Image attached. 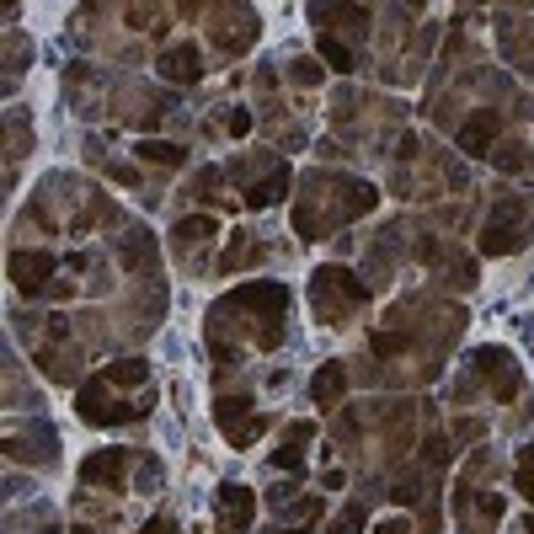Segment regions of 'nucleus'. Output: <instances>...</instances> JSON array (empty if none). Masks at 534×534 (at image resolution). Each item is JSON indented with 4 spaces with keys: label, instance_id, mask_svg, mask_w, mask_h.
Here are the masks:
<instances>
[{
    "label": "nucleus",
    "instance_id": "aec40b11",
    "mask_svg": "<svg viewBox=\"0 0 534 534\" xmlns=\"http://www.w3.org/2000/svg\"><path fill=\"white\" fill-rule=\"evenodd\" d=\"M251 262H262V246H251V235H246V230H235V235H230V246H225V257L214 262V273L225 278V273H241V267H251Z\"/></svg>",
    "mask_w": 534,
    "mask_h": 534
},
{
    "label": "nucleus",
    "instance_id": "473e14b6",
    "mask_svg": "<svg viewBox=\"0 0 534 534\" xmlns=\"http://www.w3.org/2000/svg\"><path fill=\"white\" fill-rule=\"evenodd\" d=\"M273 470H305V444H294V438H284V444L273 449Z\"/></svg>",
    "mask_w": 534,
    "mask_h": 534
},
{
    "label": "nucleus",
    "instance_id": "ddd939ff",
    "mask_svg": "<svg viewBox=\"0 0 534 534\" xmlns=\"http://www.w3.org/2000/svg\"><path fill=\"white\" fill-rule=\"evenodd\" d=\"M310 17H316L321 33H353V38H369V22H374V11L369 6H310Z\"/></svg>",
    "mask_w": 534,
    "mask_h": 534
},
{
    "label": "nucleus",
    "instance_id": "9d476101",
    "mask_svg": "<svg viewBox=\"0 0 534 534\" xmlns=\"http://www.w3.org/2000/svg\"><path fill=\"white\" fill-rule=\"evenodd\" d=\"M155 70H161V81H171V86L203 81V54H198V43H166L161 59H155Z\"/></svg>",
    "mask_w": 534,
    "mask_h": 534
},
{
    "label": "nucleus",
    "instance_id": "c03bdc74",
    "mask_svg": "<svg viewBox=\"0 0 534 534\" xmlns=\"http://www.w3.org/2000/svg\"><path fill=\"white\" fill-rule=\"evenodd\" d=\"M139 534H177V524H171V518L161 513V518H150V524H145V529H139Z\"/></svg>",
    "mask_w": 534,
    "mask_h": 534
},
{
    "label": "nucleus",
    "instance_id": "c9c22d12",
    "mask_svg": "<svg viewBox=\"0 0 534 534\" xmlns=\"http://www.w3.org/2000/svg\"><path fill=\"white\" fill-rule=\"evenodd\" d=\"M161 476H166V470H161V460H155V454H150V460H139V492H155V486H161Z\"/></svg>",
    "mask_w": 534,
    "mask_h": 534
},
{
    "label": "nucleus",
    "instance_id": "20e7f679",
    "mask_svg": "<svg viewBox=\"0 0 534 534\" xmlns=\"http://www.w3.org/2000/svg\"><path fill=\"white\" fill-rule=\"evenodd\" d=\"M150 401H113V396H107V374H97V380L81 385L75 412H81V422H91V428H118V422H145L150 417Z\"/></svg>",
    "mask_w": 534,
    "mask_h": 534
},
{
    "label": "nucleus",
    "instance_id": "a18cd8bd",
    "mask_svg": "<svg viewBox=\"0 0 534 534\" xmlns=\"http://www.w3.org/2000/svg\"><path fill=\"white\" fill-rule=\"evenodd\" d=\"M273 534H310L305 524H289V529H273Z\"/></svg>",
    "mask_w": 534,
    "mask_h": 534
},
{
    "label": "nucleus",
    "instance_id": "393cba45",
    "mask_svg": "<svg viewBox=\"0 0 534 534\" xmlns=\"http://www.w3.org/2000/svg\"><path fill=\"white\" fill-rule=\"evenodd\" d=\"M438 267H444V284H454V289H476V262H470L465 251H454V246H449Z\"/></svg>",
    "mask_w": 534,
    "mask_h": 534
},
{
    "label": "nucleus",
    "instance_id": "39448f33",
    "mask_svg": "<svg viewBox=\"0 0 534 534\" xmlns=\"http://www.w3.org/2000/svg\"><path fill=\"white\" fill-rule=\"evenodd\" d=\"M502 518V492H481V486L454 481V529L460 534H492Z\"/></svg>",
    "mask_w": 534,
    "mask_h": 534
},
{
    "label": "nucleus",
    "instance_id": "2f4dec72",
    "mask_svg": "<svg viewBox=\"0 0 534 534\" xmlns=\"http://www.w3.org/2000/svg\"><path fill=\"white\" fill-rule=\"evenodd\" d=\"M289 81L294 86H321V59H310V54L289 59Z\"/></svg>",
    "mask_w": 534,
    "mask_h": 534
},
{
    "label": "nucleus",
    "instance_id": "5701e85b",
    "mask_svg": "<svg viewBox=\"0 0 534 534\" xmlns=\"http://www.w3.org/2000/svg\"><path fill=\"white\" fill-rule=\"evenodd\" d=\"M492 166L508 171V177H513V171H534V150L524 145V139H502V145L492 150Z\"/></svg>",
    "mask_w": 534,
    "mask_h": 534
},
{
    "label": "nucleus",
    "instance_id": "c756f323",
    "mask_svg": "<svg viewBox=\"0 0 534 534\" xmlns=\"http://www.w3.org/2000/svg\"><path fill=\"white\" fill-rule=\"evenodd\" d=\"M513 492L524 502H534V444H524V449H518V460H513Z\"/></svg>",
    "mask_w": 534,
    "mask_h": 534
},
{
    "label": "nucleus",
    "instance_id": "1a4fd4ad",
    "mask_svg": "<svg viewBox=\"0 0 534 534\" xmlns=\"http://www.w3.org/2000/svg\"><path fill=\"white\" fill-rule=\"evenodd\" d=\"M497 129H502V118H497V107H476L460 129H454V145H460L465 155H492V145H497Z\"/></svg>",
    "mask_w": 534,
    "mask_h": 534
},
{
    "label": "nucleus",
    "instance_id": "6e6552de",
    "mask_svg": "<svg viewBox=\"0 0 534 534\" xmlns=\"http://www.w3.org/2000/svg\"><path fill=\"white\" fill-rule=\"evenodd\" d=\"M54 278V251H11V284H17V294H43Z\"/></svg>",
    "mask_w": 534,
    "mask_h": 534
},
{
    "label": "nucleus",
    "instance_id": "37998d69",
    "mask_svg": "<svg viewBox=\"0 0 534 534\" xmlns=\"http://www.w3.org/2000/svg\"><path fill=\"white\" fill-rule=\"evenodd\" d=\"M390 497H396V502H406V508H412V502L422 497V492H417V476H401V481H396V492H390Z\"/></svg>",
    "mask_w": 534,
    "mask_h": 534
},
{
    "label": "nucleus",
    "instance_id": "72a5a7b5",
    "mask_svg": "<svg viewBox=\"0 0 534 534\" xmlns=\"http://www.w3.org/2000/svg\"><path fill=\"white\" fill-rule=\"evenodd\" d=\"M518 390H524V369L513 364V369H508V374H502V380L492 385V401H497V406H508V401L518 396Z\"/></svg>",
    "mask_w": 534,
    "mask_h": 534
},
{
    "label": "nucleus",
    "instance_id": "412c9836",
    "mask_svg": "<svg viewBox=\"0 0 534 534\" xmlns=\"http://www.w3.org/2000/svg\"><path fill=\"white\" fill-rule=\"evenodd\" d=\"M246 412H251V396H246V390H235V396H219V401H214V422H219V433L235 438V433L246 428V422H241Z\"/></svg>",
    "mask_w": 534,
    "mask_h": 534
},
{
    "label": "nucleus",
    "instance_id": "49530a36",
    "mask_svg": "<svg viewBox=\"0 0 534 534\" xmlns=\"http://www.w3.org/2000/svg\"><path fill=\"white\" fill-rule=\"evenodd\" d=\"M219 534H241V529H235V524H219Z\"/></svg>",
    "mask_w": 534,
    "mask_h": 534
},
{
    "label": "nucleus",
    "instance_id": "dca6fc26",
    "mask_svg": "<svg viewBox=\"0 0 534 534\" xmlns=\"http://www.w3.org/2000/svg\"><path fill=\"white\" fill-rule=\"evenodd\" d=\"M38 364H43V374L59 380V385H75V380H81V353L65 348V342H38Z\"/></svg>",
    "mask_w": 534,
    "mask_h": 534
},
{
    "label": "nucleus",
    "instance_id": "bb28decb",
    "mask_svg": "<svg viewBox=\"0 0 534 534\" xmlns=\"http://www.w3.org/2000/svg\"><path fill=\"white\" fill-rule=\"evenodd\" d=\"M27 65H33V43L6 33V91L17 86V75H27Z\"/></svg>",
    "mask_w": 534,
    "mask_h": 534
},
{
    "label": "nucleus",
    "instance_id": "4468645a",
    "mask_svg": "<svg viewBox=\"0 0 534 534\" xmlns=\"http://www.w3.org/2000/svg\"><path fill=\"white\" fill-rule=\"evenodd\" d=\"M348 380H353L348 364H337V358H332V364H321L316 380H310V401H316L321 412H337L342 396H348Z\"/></svg>",
    "mask_w": 534,
    "mask_h": 534
},
{
    "label": "nucleus",
    "instance_id": "423d86ee",
    "mask_svg": "<svg viewBox=\"0 0 534 534\" xmlns=\"http://www.w3.org/2000/svg\"><path fill=\"white\" fill-rule=\"evenodd\" d=\"M214 17H219L214 22V49L219 54H246L262 33V22H257L251 6H214Z\"/></svg>",
    "mask_w": 534,
    "mask_h": 534
},
{
    "label": "nucleus",
    "instance_id": "de8ad7c7",
    "mask_svg": "<svg viewBox=\"0 0 534 534\" xmlns=\"http://www.w3.org/2000/svg\"><path fill=\"white\" fill-rule=\"evenodd\" d=\"M529 214H534V198H529Z\"/></svg>",
    "mask_w": 534,
    "mask_h": 534
},
{
    "label": "nucleus",
    "instance_id": "58836bf2",
    "mask_svg": "<svg viewBox=\"0 0 534 534\" xmlns=\"http://www.w3.org/2000/svg\"><path fill=\"white\" fill-rule=\"evenodd\" d=\"M374 534H412V518H406V513H390V518L374 524Z\"/></svg>",
    "mask_w": 534,
    "mask_h": 534
},
{
    "label": "nucleus",
    "instance_id": "f03ea898",
    "mask_svg": "<svg viewBox=\"0 0 534 534\" xmlns=\"http://www.w3.org/2000/svg\"><path fill=\"white\" fill-rule=\"evenodd\" d=\"M310 305H316V321L326 326H348L358 305H369V284L364 278H353L348 267H321L316 278H310Z\"/></svg>",
    "mask_w": 534,
    "mask_h": 534
},
{
    "label": "nucleus",
    "instance_id": "0eeeda50",
    "mask_svg": "<svg viewBox=\"0 0 534 534\" xmlns=\"http://www.w3.org/2000/svg\"><path fill=\"white\" fill-rule=\"evenodd\" d=\"M214 235H219L214 214H187V219H177V230H171V251H177L182 267H203V251H209Z\"/></svg>",
    "mask_w": 534,
    "mask_h": 534
},
{
    "label": "nucleus",
    "instance_id": "f257e3e1",
    "mask_svg": "<svg viewBox=\"0 0 534 534\" xmlns=\"http://www.w3.org/2000/svg\"><path fill=\"white\" fill-rule=\"evenodd\" d=\"M374 203H380V193H374L369 182H353V177H342V171H305L300 203H294V230H300L305 241H321V235H332L337 225L369 214Z\"/></svg>",
    "mask_w": 534,
    "mask_h": 534
},
{
    "label": "nucleus",
    "instance_id": "e433bc0d",
    "mask_svg": "<svg viewBox=\"0 0 534 534\" xmlns=\"http://www.w3.org/2000/svg\"><path fill=\"white\" fill-rule=\"evenodd\" d=\"M251 123H257V118H251L246 107H230V113H225V134L241 139V134H251Z\"/></svg>",
    "mask_w": 534,
    "mask_h": 534
},
{
    "label": "nucleus",
    "instance_id": "a878e982",
    "mask_svg": "<svg viewBox=\"0 0 534 534\" xmlns=\"http://www.w3.org/2000/svg\"><path fill=\"white\" fill-rule=\"evenodd\" d=\"M107 385H123V390H134V385H145L150 380V364L145 358H118V364H107Z\"/></svg>",
    "mask_w": 534,
    "mask_h": 534
},
{
    "label": "nucleus",
    "instance_id": "79ce46f5",
    "mask_svg": "<svg viewBox=\"0 0 534 534\" xmlns=\"http://www.w3.org/2000/svg\"><path fill=\"white\" fill-rule=\"evenodd\" d=\"M107 177L123 182V187H139V166H123V161H113V166H107Z\"/></svg>",
    "mask_w": 534,
    "mask_h": 534
},
{
    "label": "nucleus",
    "instance_id": "7ed1b4c3",
    "mask_svg": "<svg viewBox=\"0 0 534 534\" xmlns=\"http://www.w3.org/2000/svg\"><path fill=\"white\" fill-rule=\"evenodd\" d=\"M529 198H518V193H502L492 203V214H486V225H481V251L486 257H513L518 246L529 241Z\"/></svg>",
    "mask_w": 534,
    "mask_h": 534
},
{
    "label": "nucleus",
    "instance_id": "4c0bfd02",
    "mask_svg": "<svg viewBox=\"0 0 534 534\" xmlns=\"http://www.w3.org/2000/svg\"><path fill=\"white\" fill-rule=\"evenodd\" d=\"M262 433H267V417H251V422H246V428H241V433H235V438H230V444H235V449H246V444H257V438H262Z\"/></svg>",
    "mask_w": 534,
    "mask_h": 534
},
{
    "label": "nucleus",
    "instance_id": "2eb2a0df",
    "mask_svg": "<svg viewBox=\"0 0 534 534\" xmlns=\"http://www.w3.org/2000/svg\"><path fill=\"white\" fill-rule=\"evenodd\" d=\"M289 187H294V171H289L284 161H278V166L267 171L262 182H251V187H246L241 203H246V209H273L278 198H289Z\"/></svg>",
    "mask_w": 534,
    "mask_h": 534
},
{
    "label": "nucleus",
    "instance_id": "f8f14e48",
    "mask_svg": "<svg viewBox=\"0 0 534 534\" xmlns=\"http://www.w3.org/2000/svg\"><path fill=\"white\" fill-rule=\"evenodd\" d=\"M497 22H502V27H497V33H502V59H508L513 70L534 75V22H513L508 11H502Z\"/></svg>",
    "mask_w": 534,
    "mask_h": 534
},
{
    "label": "nucleus",
    "instance_id": "4be33fe9",
    "mask_svg": "<svg viewBox=\"0 0 534 534\" xmlns=\"http://www.w3.org/2000/svg\"><path fill=\"white\" fill-rule=\"evenodd\" d=\"M33 155V123H27V113H11L6 118V161L11 171H17V161H27Z\"/></svg>",
    "mask_w": 534,
    "mask_h": 534
},
{
    "label": "nucleus",
    "instance_id": "a19ab883",
    "mask_svg": "<svg viewBox=\"0 0 534 534\" xmlns=\"http://www.w3.org/2000/svg\"><path fill=\"white\" fill-rule=\"evenodd\" d=\"M358 524H364V508H358V502H353V508H348V513H342L337 524H332V534H353Z\"/></svg>",
    "mask_w": 534,
    "mask_h": 534
},
{
    "label": "nucleus",
    "instance_id": "f3484780",
    "mask_svg": "<svg viewBox=\"0 0 534 534\" xmlns=\"http://www.w3.org/2000/svg\"><path fill=\"white\" fill-rule=\"evenodd\" d=\"M219 513H225V524L246 529L251 513H257V492H251V486H241V481H225V486H219Z\"/></svg>",
    "mask_w": 534,
    "mask_h": 534
},
{
    "label": "nucleus",
    "instance_id": "a211bd4d",
    "mask_svg": "<svg viewBox=\"0 0 534 534\" xmlns=\"http://www.w3.org/2000/svg\"><path fill=\"white\" fill-rule=\"evenodd\" d=\"M123 273H139V278H155V241L145 230H129L123 235V251H118Z\"/></svg>",
    "mask_w": 534,
    "mask_h": 534
},
{
    "label": "nucleus",
    "instance_id": "6ab92c4d",
    "mask_svg": "<svg viewBox=\"0 0 534 534\" xmlns=\"http://www.w3.org/2000/svg\"><path fill=\"white\" fill-rule=\"evenodd\" d=\"M6 454H11V460H33V465H49L54 460V433L49 428H33V433H11L6 438Z\"/></svg>",
    "mask_w": 534,
    "mask_h": 534
},
{
    "label": "nucleus",
    "instance_id": "9b49d317",
    "mask_svg": "<svg viewBox=\"0 0 534 534\" xmlns=\"http://www.w3.org/2000/svg\"><path fill=\"white\" fill-rule=\"evenodd\" d=\"M134 465V449H102L91 454V460L81 465V481L86 486H107V492H123V470Z\"/></svg>",
    "mask_w": 534,
    "mask_h": 534
},
{
    "label": "nucleus",
    "instance_id": "b1692460",
    "mask_svg": "<svg viewBox=\"0 0 534 534\" xmlns=\"http://www.w3.org/2000/svg\"><path fill=\"white\" fill-rule=\"evenodd\" d=\"M134 155H139L145 166H166V171L187 161V150H182V145H171V139H139V150H134Z\"/></svg>",
    "mask_w": 534,
    "mask_h": 534
},
{
    "label": "nucleus",
    "instance_id": "f704fd0d",
    "mask_svg": "<svg viewBox=\"0 0 534 534\" xmlns=\"http://www.w3.org/2000/svg\"><path fill=\"white\" fill-rule=\"evenodd\" d=\"M219 182H225V171H219V166H203L187 193H193V198H214V187H219Z\"/></svg>",
    "mask_w": 534,
    "mask_h": 534
},
{
    "label": "nucleus",
    "instance_id": "cd10ccee",
    "mask_svg": "<svg viewBox=\"0 0 534 534\" xmlns=\"http://www.w3.org/2000/svg\"><path fill=\"white\" fill-rule=\"evenodd\" d=\"M123 17H129V27H134V33L166 38V11H161V6H129V11H123Z\"/></svg>",
    "mask_w": 534,
    "mask_h": 534
},
{
    "label": "nucleus",
    "instance_id": "7c9ffc66",
    "mask_svg": "<svg viewBox=\"0 0 534 534\" xmlns=\"http://www.w3.org/2000/svg\"><path fill=\"white\" fill-rule=\"evenodd\" d=\"M321 59H326V65H332V70H342V75H348V70H358L353 49H348V43H342V38H332V33H321Z\"/></svg>",
    "mask_w": 534,
    "mask_h": 534
},
{
    "label": "nucleus",
    "instance_id": "ea45409f",
    "mask_svg": "<svg viewBox=\"0 0 534 534\" xmlns=\"http://www.w3.org/2000/svg\"><path fill=\"white\" fill-rule=\"evenodd\" d=\"M486 428H481V422L476 417H465V422H454V444H476V438H481Z\"/></svg>",
    "mask_w": 534,
    "mask_h": 534
},
{
    "label": "nucleus",
    "instance_id": "c85d7f7f",
    "mask_svg": "<svg viewBox=\"0 0 534 534\" xmlns=\"http://www.w3.org/2000/svg\"><path fill=\"white\" fill-rule=\"evenodd\" d=\"M449 460H454V438L433 428L428 438H422V465H428V470H444Z\"/></svg>",
    "mask_w": 534,
    "mask_h": 534
}]
</instances>
